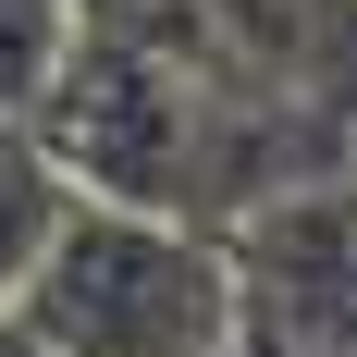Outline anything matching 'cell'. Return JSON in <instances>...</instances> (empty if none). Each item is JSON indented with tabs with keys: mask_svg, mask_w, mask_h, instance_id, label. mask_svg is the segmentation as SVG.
Instances as JSON below:
<instances>
[{
	"mask_svg": "<svg viewBox=\"0 0 357 357\" xmlns=\"http://www.w3.org/2000/svg\"><path fill=\"white\" fill-rule=\"evenodd\" d=\"M13 321L50 357H234V259L185 210L74 185Z\"/></svg>",
	"mask_w": 357,
	"mask_h": 357,
	"instance_id": "6da1fadb",
	"label": "cell"
},
{
	"mask_svg": "<svg viewBox=\"0 0 357 357\" xmlns=\"http://www.w3.org/2000/svg\"><path fill=\"white\" fill-rule=\"evenodd\" d=\"M74 0H0V123H37L50 74L74 62Z\"/></svg>",
	"mask_w": 357,
	"mask_h": 357,
	"instance_id": "7a4b0ae2",
	"label": "cell"
},
{
	"mask_svg": "<svg viewBox=\"0 0 357 357\" xmlns=\"http://www.w3.org/2000/svg\"><path fill=\"white\" fill-rule=\"evenodd\" d=\"M333 197H345V222H357V99H345V136H333Z\"/></svg>",
	"mask_w": 357,
	"mask_h": 357,
	"instance_id": "3957f363",
	"label": "cell"
},
{
	"mask_svg": "<svg viewBox=\"0 0 357 357\" xmlns=\"http://www.w3.org/2000/svg\"><path fill=\"white\" fill-rule=\"evenodd\" d=\"M0 357H50V345H37V333L13 321V308H0Z\"/></svg>",
	"mask_w": 357,
	"mask_h": 357,
	"instance_id": "277c9868",
	"label": "cell"
}]
</instances>
